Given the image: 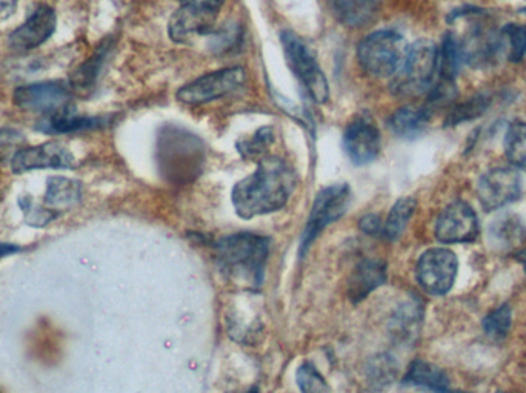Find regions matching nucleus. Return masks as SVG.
<instances>
[{"label":"nucleus","instance_id":"1","mask_svg":"<svg viewBox=\"0 0 526 393\" xmlns=\"http://www.w3.org/2000/svg\"><path fill=\"white\" fill-rule=\"evenodd\" d=\"M296 174L288 163L276 157L257 162V169L233 188L231 200L239 217L271 214L287 205L296 188Z\"/></svg>","mask_w":526,"mask_h":393},{"label":"nucleus","instance_id":"2","mask_svg":"<svg viewBox=\"0 0 526 393\" xmlns=\"http://www.w3.org/2000/svg\"><path fill=\"white\" fill-rule=\"evenodd\" d=\"M216 251L220 269L231 280L251 289L263 285L265 266L270 255V238L239 232L220 238Z\"/></svg>","mask_w":526,"mask_h":393},{"label":"nucleus","instance_id":"3","mask_svg":"<svg viewBox=\"0 0 526 393\" xmlns=\"http://www.w3.org/2000/svg\"><path fill=\"white\" fill-rule=\"evenodd\" d=\"M407 42L394 31H376L357 47V60L365 73L379 79L394 77L407 57Z\"/></svg>","mask_w":526,"mask_h":393},{"label":"nucleus","instance_id":"4","mask_svg":"<svg viewBox=\"0 0 526 393\" xmlns=\"http://www.w3.org/2000/svg\"><path fill=\"white\" fill-rule=\"evenodd\" d=\"M436 73V45L431 40H419L413 47L408 48L405 62L391 82V91L396 96H419L430 90Z\"/></svg>","mask_w":526,"mask_h":393},{"label":"nucleus","instance_id":"5","mask_svg":"<svg viewBox=\"0 0 526 393\" xmlns=\"http://www.w3.org/2000/svg\"><path fill=\"white\" fill-rule=\"evenodd\" d=\"M280 40H282L283 53H285L288 67L302 83L303 88L308 91L311 99L317 103L328 102L330 86H328L327 77L320 70L319 63L307 43L291 31H283L280 34Z\"/></svg>","mask_w":526,"mask_h":393},{"label":"nucleus","instance_id":"6","mask_svg":"<svg viewBox=\"0 0 526 393\" xmlns=\"http://www.w3.org/2000/svg\"><path fill=\"white\" fill-rule=\"evenodd\" d=\"M351 189L345 183L322 189L314 200L307 226L300 238V255H305L323 229L337 222L350 206Z\"/></svg>","mask_w":526,"mask_h":393},{"label":"nucleus","instance_id":"7","mask_svg":"<svg viewBox=\"0 0 526 393\" xmlns=\"http://www.w3.org/2000/svg\"><path fill=\"white\" fill-rule=\"evenodd\" d=\"M247 82L244 68H224L205 74L193 82L187 83L177 91L176 97L185 105H205L222 97L230 96Z\"/></svg>","mask_w":526,"mask_h":393},{"label":"nucleus","instance_id":"8","mask_svg":"<svg viewBox=\"0 0 526 393\" xmlns=\"http://www.w3.org/2000/svg\"><path fill=\"white\" fill-rule=\"evenodd\" d=\"M457 269L459 261L453 251L445 248L428 249L417 261V281L428 294L445 295L453 288Z\"/></svg>","mask_w":526,"mask_h":393},{"label":"nucleus","instance_id":"9","mask_svg":"<svg viewBox=\"0 0 526 393\" xmlns=\"http://www.w3.org/2000/svg\"><path fill=\"white\" fill-rule=\"evenodd\" d=\"M71 91L64 82L31 83L14 91V103L28 113L56 116L70 109Z\"/></svg>","mask_w":526,"mask_h":393},{"label":"nucleus","instance_id":"10","mask_svg":"<svg viewBox=\"0 0 526 393\" xmlns=\"http://www.w3.org/2000/svg\"><path fill=\"white\" fill-rule=\"evenodd\" d=\"M522 179L511 168H496L480 177L477 185L480 203L487 211H496L519 199Z\"/></svg>","mask_w":526,"mask_h":393},{"label":"nucleus","instance_id":"11","mask_svg":"<svg viewBox=\"0 0 526 393\" xmlns=\"http://www.w3.org/2000/svg\"><path fill=\"white\" fill-rule=\"evenodd\" d=\"M479 235V220L470 205L456 202L443 209L437 218L436 238L443 245L470 243Z\"/></svg>","mask_w":526,"mask_h":393},{"label":"nucleus","instance_id":"12","mask_svg":"<svg viewBox=\"0 0 526 393\" xmlns=\"http://www.w3.org/2000/svg\"><path fill=\"white\" fill-rule=\"evenodd\" d=\"M76 165L73 154L56 142L20 148L11 159L14 174H24L33 169H70Z\"/></svg>","mask_w":526,"mask_h":393},{"label":"nucleus","instance_id":"13","mask_svg":"<svg viewBox=\"0 0 526 393\" xmlns=\"http://www.w3.org/2000/svg\"><path fill=\"white\" fill-rule=\"evenodd\" d=\"M56 13L53 8L42 5L37 8L30 17H28L25 24L20 25L17 30L10 34L11 50L17 53H27V51L34 50L40 47L42 43L47 42L53 36L56 30Z\"/></svg>","mask_w":526,"mask_h":393},{"label":"nucleus","instance_id":"14","mask_svg":"<svg viewBox=\"0 0 526 393\" xmlns=\"http://www.w3.org/2000/svg\"><path fill=\"white\" fill-rule=\"evenodd\" d=\"M216 17L217 11L182 5L171 16L168 33L176 43H191L213 33Z\"/></svg>","mask_w":526,"mask_h":393},{"label":"nucleus","instance_id":"15","mask_svg":"<svg viewBox=\"0 0 526 393\" xmlns=\"http://www.w3.org/2000/svg\"><path fill=\"white\" fill-rule=\"evenodd\" d=\"M343 146L351 162L356 165H367L373 162L379 154V129L370 120L360 117L348 125L345 136H343Z\"/></svg>","mask_w":526,"mask_h":393},{"label":"nucleus","instance_id":"16","mask_svg":"<svg viewBox=\"0 0 526 393\" xmlns=\"http://www.w3.org/2000/svg\"><path fill=\"white\" fill-rule=\"evenodd\" d=\"M488 242L496 251H516L526 243V226L517 215H499L488 228Z\"/></svg>","mask_w":526,"mask_h":393},{"label":"nucleus","instance_id":"17","mask_svg":"<svg viewBox=\"0 0 526 393\" xmlns=\"http://www.w3.org/2000/svg\"><path fill=\"white\" fill-rule=\"evenodd\" d=\"M387 283V266L380 260L360 261L359 265L354 268L353 275L350 278V298L357 301L365 300L371 292L376 291L380 286Z\"/></svg>","mask_w":526,"mask_h":393},{"label":"nucleus","instance_id":"18","mask_svg":"<svg viewBox=\"0 0 526 393\" xmlns=\"http://www.w3.org/2000/svg\"><path fill=\"white\" fill-rule=\"evenodd\" d=\"M460 53H462V59H467L468 63L474 67L490 65L499 54H502L499 36L480 30V28L474 30L460 45Z\"/></svg>","mask_w":526,"mask_h":393},{"label":"nucleus","instance_id":"19","mask_svg":"<svg viewBox=\"0 0 526 393\" xmlns=\"http://www.w3.org/2000/svg\"><path fill=\"white\" fill-rule=\"evenodd\" d=\"M337 19L345 27H367L376 19L379 0H330Z\"/></svg>","mask_w":526,"mask_h":393},{"label":"nucleus","instance_id":"20","mask_svg":"<svg viewBox=\"0 0 526 393\" xmlns=\"http://www.w3.org/2000/svg\"><path fill=\"white\" fill-rule=\"evenodd\" d=\"M45 206L53 211H67L74 208L82 197V186L77 180L67 177H51L47 183Z\"/></svg>","mask_w":526,"mask_h":393},{"label":"nucleus","instance_id":"21","mask_svg":"<svg viewBox=\"0 0 526 393\" xmlns=\"http://www.w3.org/2000/svg\"><path fill=\"white\" fill-rule=\"evenodd\" d=\"M430 122V113L427 108H416V106H405L397 109L391 116L390 129L397 137L402 139H414L423 133Z\"/></svg>","mask_w":526,"mask_h":393},{"label":"nucleus","instance_id":"22","mask_svg":"<svg viewBox=\"0 0 526 393\" xmlns=\"http://www.w3.org/2000/svg\"><path fill=\"white\" fill-rule=\"evenodd\" d=\"M405 383L425 387L437 393H451L450 378L440 367L427 361H414L408 369Z\"/></svg>","mask_w":526,"mask_h":393},{"label":"nucleus","instance_id":"23","mask_svg":"<svg viewBox=\"0 0 526 393\" xmlns=\"http://www.w3.org/2000/svg\"><path fill=\"white\" fill-rule=\"evenodd\" d=\"M274 140H276L274 129L271 126H263V128L257 129L253 136L240 139L237 142V151L245 160L260 162V160L268 157Z\"/></svg>","mask_w":526,"mask_h":393},{"label":"nucleus","instance_id":"24","mask_svg":"<svg viewBox=\"0 0 526 393\" xmlns=\"http://www.w3.org/2000/svg\"><path fill=\"white\" fill-rule=\"evenodd\" d=\"M462 63L460 43L453 34L443 37L440 50H437V71L445 82H454Z\"/></svg>","mask_w":526,"mask_h":393},{"label":"nucleus","instance_id":"25","mask_svg":"<svg viewBox=\"0 0 526 393\" xmlns=\"http://www.w3.org/2000/svg\"><path fill=\"white\" fill-rule=\"evenodd\" d=\"M416 206L417 202L413 197H403V199L397 200L396 205L393 206L390 215H388L385 226L382 228L383 235L388 240L396 242L397 238H400L403 231L407 229L408 223L416 211Z\"/></svg>","mask_w":526,"mask_h":393},{"label":"nucleus","instance_id":"26","mask_svg":"<svg viewBox=\"0 0 526 393\" xmlns=\"http://www.w3.org/2000/svg\"><path fill=\"white\" fill-rule=\"evenodd\" d=\"M500 50L511 62H520L526 56V25L510 24L499 34Z\"/></svg>","mask_w":526,"mask_h":393},{"label":"nucleus","instance_id":"27","mask_svg":"<svg viewBox=\"0 0 526 393\" xmlns=\"http://www.w3.org/2000/svg\"><path fill=\"white\" fill-rule=\"evenodd\" d=\"M99 120L88 119V117L71 116L70 111L56 114V116H48L47 120L42 123L40 129L44 133L67 134L82 131V129L93 128L97 125Z\"/></svg>","mask_w":526,"mask_h":393},{"label":"nucleus","instance_id":"28","mask_svg":"<svg viewBox=\"0 0 526 393\" xmlns=\"http://www.w3.org/2000/svg\"><path fill=\"white\" fill-rule=\"evenodd\" d=\"M505 151L514 166L526 171V123L516 122L508 128Z\"/></svg>","mask_w":526,"mask_h":393},{"label":"nucleus","instance_id":"29","mask_svg":"<svg viewBox=\"0 0 526 393\" xmlns=\"http://www.w3.org/2000/svg\"><path fill=\"white\" fill-rule=\"evenodd\" d=\"M104 53L99 51V53L94 54L88 62L77 68L74 74H71V90H76L77 93H85V91L93 88L100 65L104 60Z\"/></svg>","mask_w":526,"mask_h":393},{"label":"nucleus","instance_id":"30","mask_svg":"<svg viewBox=\"0 0 526 393\" xmlns=\"http://www.w3.org/2000/svg\"><path fill=\"white\" fill-rule=\"evenodd\" d=\"M488 106H490V99H488V97H471L470 100L460 103L459 106H456V108L451 111L447 119V125H459V123L477 119V117L487 113Z\"/></svg>","mask_w":526,"mask_h":393},{"label":"nucleus","instance_id":"31","mask_svg":"<svg viewBox=\"0 0 526 393\" xmlns=\"http://www.w3.org/2000/svg\"><path fill=\"white\" fill-rule=\"evenodd\" d=\"M297 384L302 393H331L327 380L319 374V370L311 363H303L297 369Z\"/></svg>","mask_w":526,"mask_h":393},{"label":"nucleus","instance_id":"32","mask_svg":"<svg viewBox=\"0 0 526 393\" xmlns=\"http://www.w3.org/2000/svg\"><path fill=\"white\" fill-rule=\"evenodd\" d=\"M511 320H513L511 308L508 304H503L497 311L485 318L483 329L487 332L488 337L494 338V340H502V338L507 337L508 331H510Z\"/></svg>","mask_w":526,"mask_h":393},{"label":"nucleus","instance_id":"33","mask_svg":"<svg viewBox=\"0 0 526 393\" xmlns=\"http://www.w3.org/2000/svg\"><path fill=\"white\" fill-rule=\"evenodd\" d=\"M19 205L24 212L28 225L37 226V228L48 225L59 215V212L53 211L47 206L42 208V206L36 205L30 197H20Z\"/></svg>","mask_w":526,"mask_h":393},{"label":"nucleus","instance_id":"34","mask_svg":"<svg viewBox=\"0 0 526 393\" xmlns=\"http://www.w3.org/2000/svg\"><path fill=\"white\" fill-rule=\"evenodd\" d=\"M210 36H213L210 40L211 50L216 51V53H227L231 48L236 47L242 34H240V27L233 24L230 27L222 28V30L213 31Z\"/></svg>","mask_w":526,"mask_h":393},{"label":"nucleus","instance_id":"35","mask_svg":"<svg viewBox=\"0 0 526 393\" xmlns=\"http://www.w3.org/2000/svg\"><path fill=\"white\" fill-rule=\"evenodd\" d=\"M25 142L22 134L13 131V129H4L0 131V159L4 156H8L16 146L22 145Z\"/></svg>","mask_w":526,"mask_h":393},{"label":"nucleus","instance_id":"36","mask_svg":"<svg viewBox=\"0 0 526 393\" xmlns=\"http://www.w3.org/2000/svg\"><path fill=\"white\" fill-rule=\"evenodd\" d=\"M360 229H362L365 234L374 235L377 232L382 231V226H380V218L377 215H367L360 220Z\"/></svg>","mask_w":526,"mask_h":393},{"label":"nucleus","instance_id":"37","mask_svg":"<svg viewBox=\"0 0 526 393\" xmlns=\"http://www.w3.org/2000/svg\"><path fill=\"white\" fill-rule=\"evenodd\" d=\"M225 0H182V5L202 8V10L219 11Z\"/></svg>","mask_w":526,"mask_h":393},{"label":"nucleus","instance_id":"38","mask_svg":"<svg viewBox=\"0 0 526 393\" xmlns=\"http://www.w3.org/2000/svg\"><path fill=\"white\" fill-rule=\"evenodd\" d=\"M17 0H0V17L7 16L16 8Z\"/></svg>","mask_w":526,"mask_h":393},{"label":"nucleus","instance_id":"39","mask_svg":"<svg viewBox=\"0 0 526 393\" xmlns=\"http://www.w3.org/2000/svg\"><path fill=\"white\" fill-rule=\"evenodd\" d=\"M17 251H20V248H17V246L0 243V258L5 257V255L14 254V252Z\"/></svg>","mask_w":526,"mask_h":393},{"label":"nucleus","instance_id":"40","mask_svg":"<svg viewBox=\"0 0 526 393\" xmlns=\"http://www.w3.org/2000/svg\"><path fill=\"white\" fill-rule=\"evenodd\" d=\"M517 257H519L520 260H522L523 263H525V268H526V249H523L522 252H519V255H517Z\"/></svg>","mask_w":526,"mask_h":393},{"label":"nucleus","instance_id":"41","mask_svg":"<svg viewBox=\"0 0 526 393\" xmlns=\"http://www.w3.org/2000/svg\"><path fill=\"white\" fill-rule=\"evenodd\" d=\"M248 393H259V389H257V387H254V389H251Z\"/></svg>","mask_w":526,"mask_h":393},{"label":"nucleus","instance_id":"42","mask_svg":"<svg viewBox=\"0 0 526 393\" xmlns=\"http://www.w3.org/2000/svg\"><path fill=\"white\" fill-rule=\"evenodd\" d=\"M499 393H503V392H499Z\"/></svg>","mask_w":526,"mask_h":393},{"label":"nucleus","instance_id":"43","mask_svg":"<svg viewBox=\"0 0 526 393\" xmlns=\"http://www.w3.org/2000/svg\"><path fill=\"white\" fill-rule=\"evenodd\" d=\"M526 11V10H525Z\"/></svg>","mask_w":526,"mask_h":393}]
</instances>
